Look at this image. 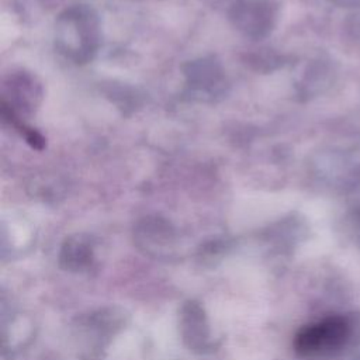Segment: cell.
<instances>
[{
    "mask_svg": "<svg viewBox=\"0 0 360 360\" xmlns=\"http://www.w3.org/2000/svg\"><path fill=\"white\" fill-rule=\"evenodd\" d=\"M55 44L65 58L76 63L91 60L100 46V21L94 10L72 6L60 13L55 24Z\"/></svg>",
    "mask_w": 360,
    "mask_h": 360,
    "instance_id": "1",
    "label": "cell"
},
{
    "mask_svg": "<svg viewBox=\"0 0 360 360\" xmlns=\"http://www.w3.org/2000/svg\"><path fill=\"white\" fill-rule=\"evenodd\" d=\"M127 322L128 315L118 307H104L79 315L73 323V336L80 354L87 360L101 359Z\"/></svg>",
    "mask_w": 360,
    "mask_h": 360,
    "instance_id": "2",
    "label": "cell"
},
{
    "mask_svg": "<svg viewBox=\"0 0 360 360\" xmlns=\"http://www.w3.org/2000/svg\"><path fill=\"white\" fill-rule=\"evenodd\" d=\"M347 323L342 318H325L319 322L304 326L294 339V349L304 359L328 356L345 343Z\"/></svg>",
    "mask_w": 360,
    "mask_h": 360,
    "instance_id": "3",
    "label": "cell"
},
{
    "mask_svg": "<svg viewBox=\"0 0 360 360\" xmlns=\"http://www.w3.org/2000/svg\"><path fill=\"white\" fill-rule=\"evenodd\" d=\"M42 97L41 84L37 79L27 72L11 73L3 89L1 114L6 121L15 128L22 125V117L35 111Z\"/></svg>",
    "mask_w": 360,
    "mask_h": 360,
    "instance_id": "4",
    "label": "cell"
},
{
    "mask_svg": "<svg viewBox=\"0 0 360 360\" xmlns=\"http://www.w3.org/2000/svg\"><path fill=\"white\" fill-rule=\"evenodd\" d=\"M179 333L183 345L193 353L207 354L217 347L207 311L197 300L190 298L179 308Z\"/></svg>",
    "mask_w": 360,
    "mask_h": 360,
    "instance_id": "5",
    "label": "cell"
},
{
    "mask_svg": "<svg viewBox=\"0 0 360 360\" xmlns=\"http://www.w3.org/2000/svg\"><path fill=\"white\" fill-rule=\"evenodd\" d=\"M134 242L146 256L170 259L174 256L177 235L173 225L160 217L142 218L134 228Z\"/></svg>",
    "mask_w": 360,
    "mask_h": 360,
    "instance_id": "6",
    "label": "cell"
},
{
    "mask_svg": "<svg viewBox=\"0 0 360 360\" xmlns=\"http://www.w3.org/2000/svg\"><path fill=\"white\" fill-rule=\"evenodd\" d=\"M233 25L252 39L270 34L276 21V7L271 0H236L231 8Z\"/></svg>",
    "mask_w": 360,
    "mask_h": 360,
    "instance_id": "7",
    "label": "cell"
},
{
    "mask_svg": "<svg viewBox=\"0 0 360 360\" xmlns=\"http://www.w3.org/2000/svg\"><path fill=\"white\" fill-rule=\"evenodd\" d=\"M184 76L191 91L204 98H215L225 93V76L221 65L212 58L193 60L184 66Z\"/></svg>",
    "mask_w": 360,
    "mask_h": 360,
    "instance_id": "8",
    "label": "cell"
},
{
    "mask_svg": "<svg viewBox=\"0 0 360 360\" xmlns=\"http://www.w3.org/2000/svg\"><path fill=\"white\" fill-rule=\"evenodd\" d=\"M96 250L94 242L89 235L75 233L68 236L58 255L59 266L69 273H90L96 269Z\"/></svg>",
    "mask_w": 360,
    "mask_h": 360,
    "instance_id": "9",
    "label": "cell"
},
{
    "mask_svg": "<svg viewBox=\"0 0 360 360\" xmlns=\"http://www.w3.org/2000/svg\"><path fill=\"white\" fill-rule=\"evenodd\" d=\"M1 302L4 353L15 352L24 347L25 342L32 338V322L13 305L7 307L4 300Z\"/></svg>",
    "mask_w": 360,
    "mask_h": 360,
    "instance_id": "10",
    "label": "cell"
}]
</instances>
